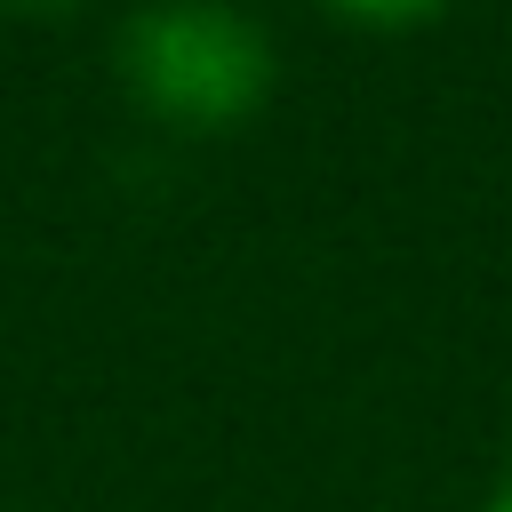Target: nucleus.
<instances>
[{"label":"nucleus","instance_id":"1","mask_svg":"<svg viewBox=\"0 0 512 512\" xmlns=\"http://www.w3.org/2000/svg\"><path fill=\"white\" fill-rule=\"evenodd\" d=\"M120 80L168 128H240L272 96V40L232 0H152L120 32Z\"/></svg>","mask_w":512,"mask_h":512},{"label":"nucleus","instance_id":"2","mask_svg":"<svg viewBox=\"0 0 512 512\" xmlns=\"http://www.w3.org/2000/svg\"><path fill=\"white\" fill-rule=\"evenodd\" d=\"M344 16H360V24H416V16H432L440 0H336Z\"/></svg>","mask_w":512,"mask_h":512},{"label":"nucleus","instance_id":"3","mask_svg":"<svg viewBox=\"0 0 512 512\" xmlns=\"http://www.w3.org/2000/svg\"><path fill=\"white\" fill-rule=\"evenodd\" d=\"M488 512H512V464H504V480H496V496H488Z\"/></svg>","mask_w":512,"mask_h":512},{"label":"nucleus","instance_id":"4","mask_svg":"<svg viewBox=\"0 0 512 512\" xmlns=\"http://www.w3.org/2000/svg\"><path fill=\"white\" fill-rule=\"evenodd\" d=\"M16 8H64V0H16Z\"/></svg>","mask_w":512,"mask_h":512}]
</instances>
